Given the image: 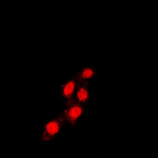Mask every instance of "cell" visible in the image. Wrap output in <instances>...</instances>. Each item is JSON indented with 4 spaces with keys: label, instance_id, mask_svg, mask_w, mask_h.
<instances>
[{
    "label": "cell",
    "instance_id": "obj_4",
    "mask_svg": "<svg viewBox=\"0 0 158 158\" xmlns=\"http://www.w3.org/2000/svg\"><path fill=\"white\" fill-rule=\"evenodd\" d=\"M77 101L80 103H85L89 98V90L83 85H80L77 89Z\"/></svg>",
    "mask_w": 158,
    "mask_h": 158
},
{
    "label": "cell",
    "instance_id": "obj_5",
    "mask_svg": "<svg viewBox=\"0 0 158 158\" xmlns=\"http://www.w3.org/2000/svg\"><path fill=\"white\" fill-rule=\"evenodd\" d=\"M95 74V71H94V68L92 67H85L82 70L80 71V74H79V78L83 81H85V80H89V79L93 78V77Z\"/></svg>",
    "mask_w": 158,
    "mask_h": 158
},
{
    "label": "cell",
    "instance_id": "obj_3",
    "mask_svg": "<svg viewBox=\"0 0 158 158\" xmlns=\"http://www.w3.org/2000/svg\"><path fill=\"white\" fill-rule=\"evenodd\" d=\"M74 89H75V81L74 78L67 80L61 85V95L67 101H71Z\"/></svg>",
    "mask_w": 158,
    "mask_h": 158
},
{
    "label": "cell",
    "instance_id": "obj_2",
    "mask_svg": "<svg viewBox=\"0 0 158 158\" xmlns=\"http://www.w3.org/2000/svg\"><path fill=\"white\" fill-rule=\"evenodd\" d=\"M83 108L80 104H72L65 110L64 118L69 123H74L82 114Z\"/></svg>",
    "mask_w": 158,
    "mask_h": 158
},
{
    "label": "cell",
    "instance_id": "obj_1",
    "mask_svg": "<svg viewBox=\"0 0 158 158\" xmlns=\"http://www.w3.org/2000/svg\"><path fill=\"white\" fill-rule=\"evenodd\" d=\"M61 127V120L60 119H53L48 123L44 128L42 133V138L44 141L48 142L53 137L59 133Z\"/></svg>",
    "mask_w": 158,
    "mask_h": 158
}]
</instances>
